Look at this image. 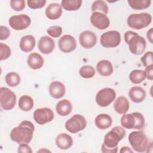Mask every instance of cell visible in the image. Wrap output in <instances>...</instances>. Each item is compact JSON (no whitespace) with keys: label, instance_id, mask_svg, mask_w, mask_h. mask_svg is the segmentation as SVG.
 <instances>
[{"label":"cell","instance_id":"obj_1","mask_svg":"<svg viewBox=\"0 0 153 153\" xmlns=\"http://www.w3.org/2000/svg\"><path fill=\"white\" fill-rule=\"evenodd\" d=\"M126 134V130L120 126L113 127L104 137L103 143L102 145V152L103 153H117L118 144Z\"/></svg>","mask_w":153,"mask_h":153},{"label":"cell","instance_id":"obj_2","mask_svg":"<svg viewBox=\"0 0 153 153\" xmlns=\"http://www.w3.org/2000/svg\"><path fill=\"white\" fill-rule=\"evenodd\" d=\"M35 127L33 123L29 121H23L20 124L13 128L10 132L11 139L18 143H29L33 137Z\"/></svg>","mask_w":153,"mask_h":153},{"label":"cell","instance_id":"obj_3","mask_svg":"<svg viewBox=\"0 0 153 153\" xmlns=\"http://www.w3.org/2000/svg\"><path fill=\"white\" fill-rule=\"evenodd\" d=\"M124 40L128 44L130 52L136 55L142 54L146 48V41L136 32L128 30L124 33Z\"/></svg>","mask_w":153,"mask_h":153},{"label":"cell","instance_id":"obj_4","mask_svg":"<svg viewBox=\"0 0 153 153\" xmlns=\"http://www.w3.org/2000/svg\"><path fill=\"white\" fill-rule=\"evenodd\" d=\"M121 124L127 129L141 130L145 127V118L139 112H134L131 114H124L121 118Z\"/></svg>","mask_w":153,"mask_h":153},{"label":"cell","instance_id":"obj_5","mask_svg":"<svg viewBox=\"0 0 153 153\" xmlns=\"http://www.w3.org/2000/svg\"><path fill=\"white\" fill-rule=\"evenodd\" d=\"M152 22V16L147 13L130 14L127 20V25L134 29L139 30L149 26Z\"/></svg>","mask_w":153,"mask_h":153},{"label":"cell","instance_id":"obj_6","mask_svg":"<svg viewBox=\"0 0 153 153\" xmlns=\"http://www.w3.org/2000/svg\"><path fill=\"white\" fill-rule=\"evenodd\" d=\"M128 142L132 148L137 152H143L148 146V140L142 131H134L128 135Z\"/></svg>","mask_w":153,"mask_h":153},{"label":"cell","instance_id":"obj_7","mask_svg":"<svg viewBox=\"0 0 153 153\" xmlns=\"http://www.w3.org/2000/svg\"><path fill=\"white\" fill-rule=\"evenodd\" d=\"M16 103L15 93L7 87L0 88V104L1 108L6 111L12 109Z\"/></svg>","mask_w":153,"mask_h":153},{"label":"cell","instance_id":"obj_8","mask_svg":"<svg viewBox=\"0 0 153 153\" xmlns=\"http://www.w3.org/2000/svg\"><path fill=\"white\" fill-rule=\"evenodd\" d=\"M87 126L85 118L81 115L76 114L68 119L65 123L66 129L72 133H76L84 130Z\"/></svg>","mask_w":153,"mask_h":153},{"label":"cell","instance_id":"obj_9","mask_svg":"<svg viewBox=\"0 0 153 153\" xmlns=\"http://www.w3.org/2000/svg\"><path fill=\"white\" fill-rule=\"evenodd\" d=\"M116 93L111 88L106 87L99 90L96 96V102L101 107L109 106L115 99Z\"/></svg>","mask_w":153,"mask_h":153},{"label":"cell","instance_id":"obj_10","mask_svg":"<svg viewBox=\"0 0 153 153\" xmlns=\"http://www.w3.org/2000/svg\"><path fill=\"white\" fill-rule=\"evenodd\" d=\"M100 42L105 48L116 47L121 42L120 33L117 30H110L105 32L100 36Z\"/></svg>","mask_w":153,"mask_h":153},{"label":"cell","instance_id":"obj_11","mask_svg":"<svg viewBox=\"0 0 153 153\" xmlns=\"http://www.w3.org/2000/svg\"><path fill=\"white\" fill-rule=\"evenodd\" d=\"M8 22L12 29L16 30H21L26 29L30 26L31 20L27 15L19 14L11 16Z\"/></svg>","mask_w":153,"mask_h":153},{"label":"cell","instance_id":"obj_12","mask_svg":"<svg viewBox=\"0 0 153 153\" xmlns=\"http://www.w3.org/2000/svg\"><path fill=\"white\" fill-rule=\"evenodd\" d=\"M54 118L53 111L49 108H42L36 109L33 112V119L39 125L51 121Z\"/></svg>","mask_w":153,"mask_h":153},{"label":"cell","instance_id":"obj_13","mask_svg":"<svg viewBox=\"0 0 153 153\" xmlns=\"http://www.w3.org/2000/svg\"><path fill=\"white\" fill-rule=\"evenodd\" d=\"M90 22L93 26L100 30L108 28L110 25L108 17L100 12H94L90 17Z\"/></svg>","mask_w":153,"mask_h":153},{"label":"cell","instance_id":"obj_14","mask_svg":"<svg viewBox=\"0 0 153 153\" xmlns=\"http://www.w3.org/2000/svg\"><path fill=\"white\" fill-rule=\"evenodd\" d=\"M59 48L61 51L68 53L74 51L76 47V42L74 36L65 35L61 37L58 42Z\"/></svg>","mask_w":153,"mask_h":153},{"label":"cell","instance_id":"obj_15","mask_svg":"<svg viewBox=\"0 0 153 153\" xmlns=\"http://www.w3.org/2000/svg\"><path fill=\"white\" fill-rule=\"evenodd\" d=\"M79 41L81 45L84 48H93L97 43L96 34L90 30H84L79 36Z\"/></svg>","mask_w":153,"mask_h":153},{"label":"cell","instance_id":"obj_16","mask_svg":"<svg viewBox=\"0 0 153 153\" xmlns=\"http://www.w3.org/2000/svg\"><path fill=\"white\" fill-rule=\"evenodd\" d=\"M38 48L44 54H50L55 48V42L53 38L49 36H42L38 41Z\"/></svg>","mask_w":153,"mask_h":153},{"label":"cell","instance_id":"obj_17","mask_svg":"<svg viewBox=\"0 0 153 153\" xmlns=\"http://www.w3.org/2000/svg\"><path fill=\"white\" fill-rule=\"evenodd\" d=\"M49 93L50 96L54 99H60L64 96L66 92L65 85L58 81H54L49 85Z\"/></svg>","mask_w":153,"mask_h":153},{"label":"cell","instance_id":"obj_18","mask_svg":"<svg viewBox=\"0 0 153 153\" xmlns=\"http://www.w3.org/2000/svg\"><path fill=\"white\" fill-rule=\"evenodd\" d=\"M62 14V6L58 3H51L45 9L46 17L50 20H56Z\"/></svg>","mask_w":153,"mask_h":153},{"label":"cell","instance_id":"obj_19","mask_svg":"<svg viewBox=\"0 0 153 153\" xmlns=\"http://www.w3.org/2000/svg\"><path fill=\"white\" fill-rule=\"evenodd\" d=\"M56 144L60 149H68L73 144L72 137L66 133H60L56 138Z\"/></svg>","mask_w":153,"mask_h":153},{"label":"cell","instance_id":"obj_20","mask_svg":"<svg viewBox=\"0 0 153 153\" xmlns=\"http://www.w3.org/2000/svg\"><path fill=\"white\" fill-rule=\"evenodd\" d=\"M128 96L133 102L140 103L145 99L146 92L143 88L139 86H134L129 90Z\"/></svg>","mask_w":153,"mask_h":153},{"label":"cell","instance_id":"obj_21","mask_svg":"<svg viewBox=\"0 0 153 153\" xmlns=\"http://www.w3.org/2000/svg\"><path fill=\"white\" fill-rule=\"evenodd\" d=\"M36 41L33 36L27 35L23 36L19 43V46L22 51L24 52H30L35 47Z\"/></svg>","mask_w":153,"mask_h":153},{"label":"cell","instance_id":"obj_22","mask_svg":"<svg viewBox=\"0 0 153 153\" xmlns=\"http://www.w3.org/2000/svg\"><path fill=\"white\" fill-rule=\"evenodd\" d=\"M98 73L103 76H108L113 73V66L111 62L108 60H102L96 65Z\"/></svg>","mask_w":153,"mask_h":153},{"label":"cell","instance_id":"obj_23","mask_svg":"<svg viewBox=\"0 0 153 153\" xmlns=\"http://www.w3.org/2000/svg\"><path fill=\"white\" fill-rule=\"evenodd\" d=\"M94 123L97 128L101 130H105L111 126L112 119L108 114H100L96 117Z\"/></svg>","mask_w":153,"mask_h":153},{"label":"cell","instance_id":"obj_24","mask_svg":"<svg viewBox=\"0 0 153 153\" xmlns=\"http://www.w3.org/2000/svg\"><path fill=\"white\" fill-rule=\"evenodd\" d=\"M27 63L30 68L35 70L38 69L43 66L44 59L38 53H32L28 56Z\"/></svg>","mask_w":153,"mask_h":153},{"label":"cell","instance_id":"obj_25","mask_svg":"<svg viewBox=\"0 0 153 153\" xmlns=\"http://www.w3.org/2000/svg\"><path fill=\"white\" fill-rule=\"evenodd\" d=\"M115 111L120 114H124L127 112L130 108V103L126 97L119 96L114 103Z\"/></svg>","mask_w":153,"mask_h":153},{"label":"cell","instance_id":"obj_26","mask_svg":"<svg viewBox=\"0 0 153 153\" xmlns=\"http://www.w3.org/2000/svg\"><path fill=\"white\" fill-rule=\"evenodd\" d=\"M72 109L71 102L68 99H63L60 100L56 105V110L57 113L60 116H67Z\"/></svg>","mask_w":153,"mask_h":153},{"label":"cell","instance_id":"obj_27","mask_svg":"<svg viewBox=\"0 0 153 153\" xmlns=\"http://www.w3.org/2000/svg\"><path fill=\"white\" fill-rule=\"evenodd\" d=\"M33 105L34 102L33 99L28 95H23L19 99V107L23 111H29L31 110Z\"/></svg>","mask_w":153,"mask_h":153},{"label":"cell","instance_id":"obj_28","mask_svg":"<svg viewBox=\"0 0 153 153\" xmlns=\"http://www.w3.org/2000/svg\"><path fill=\"white\" fill-rule=\"evenodd\" d=\"M81 0H63L61 2V6L66 11H76L81 6Z\"/></svg>","mask_w":153,"mask_h":153},{"label":"cell","instance_id":"obj_29","mask_svg":"<svg viewBox=\"0 0 153 153\" xmlns=\"http://www.w3.org/2000/svg\"><path fill=\"white\" fill-rule=\"evenodd\" d=\"M129 6L134 10H141L148 8L151 4L150 0H128Z\"/></svg>","mask_w":153,"mask_h":153},{"label":"cell","instance_id":"obj_30","mask_svg":"<svg viewBox=\"0 0 153 153\" xmlns=\"http://www.w3.org/2000/svg\"><path fill=\"white\" fill-rule=\"evenodd\" d=\"M146 78L144 71L134 69L132 71L129 75V79L133 84H140Z\"/></svg>","mask_w":153,"mask_h":153},{"label":"cell","instance_id":"obj_31","mask_svg":"<svg viewBox=\"0 0 153 153\" xmlns=\"http://www.w3.org/2000/svg\"><path fill=\"white\" fill-rule=\"evenodd\" d=\"M108 6L107 4L101 0L95 1L93 2L91 5V11L94 12H100L105 14H107L108 13Z\"/></svg>","mask_w":153,"mask_h":153},{"label":"cell","instance_id":"obj_32","mask_svg":"<svg viewBox=\"0 0 153 153\" xmlns=\"http://www.w3.org/2000/svg\"><path fill=\"white\" fill-rule=\"evenodd\" d=\"M5 80L7 84L11 87H16L20 82V76L16 72H9L8 73L5 77Z\"/></svg>","mask_w":153,"mask_h":153},{"label":"cell","instance_id":"obj_33","mask_svg":"<svg viewBox=\"0 0 153 153\" xmlns=\"http://www.w3.org/2000/svg\"><path fill=\"white\" fill-rule=\"evenodd\" d=\"M79 74L82 78L89 79L93 77L95 75V69L91 66L84 65L79 69Z\"/></svg>","mask_w":153,"mask_h":153},{"label":"cell","instance_id":"obj_34","mask_svg":"<svg viewBox=\"0 0 153 153\" xmlns=\"http://www.w3.org/2000/svg\"><path fill=\"white\" fill-rule=\"evenodd\" d=\"M11 54L10 47L4 43H0V60H4L7 59Z\"/></svg>","mask_w":153,"mask_h":153},{"label":"cell","instance_id":"obj_35","mask_svg":"<svg viewBox=\"0 0 153 153\" xmlns=\"http://www.w3.org/2000/svg\"><path fill=\"white\" fill-rule=\"evenodd\" d=\"M48 34L53 37V38H57L59 37L62 33V28L60 26L55 25L50 27L47 30Z\"/></svg>","mask_w":153,"mask_h":153},{"label":"cell","instance_id":"obj_36","mask_svg":"<svg viewBox=\"0 0 153 153\" xmlns=\"http://www.w3.org/2000/svg\"><path fill=\"white\" fill-rule=\"evenodd\" d=\"M11 7L16 11H22L25 8V0H11L10 1Z\"/></svg>","mask_w":153,"mask_h":153},{"label":"cell","instance_id":"obj_37","mask_svg":"<svg viewBox=\"0 0 153 153\" xmlns=\"http://www.w3.org/2000/svg\"><path fill=\"white\" fill-rule=\"evenodd\" d=\"M27 5L32 9H38L43 7L45 4V0H28L27 1Z\"/></svg>","mask_w":153,"mask_h":153},{"label":"cell","instance_id":"obj_38","mask_svg":"<svg viewBox=\"0 0 153 153\" xmlns=\"http://www.w3.org/2000/svg\"><path fill=\"white\" fill-rule=\"evenodd\" d=\"M140 60L145 67L152 65V51H148L145 53L141 57Z\"/></svg>","mask_w":153,"mask_h":153},{"label":"cell","instance_id":"obj_39","mask_svg":"<svg viewBox=\"0 0 153 153\" xmlns=\"http://www.w3.org/2000/svg\"><path fill=\"white\" fill-rule=\"evenodd\" d=\"M10 35V31L9 29L4 26H0V39L1 40H5Z\"/></svg>","mask_w":153,"mask_h":153},{"label":"cell","instance_id":"obj_40","mask_svg":"<svg viewBox=\"0 0 153 153\" xmlns=\"http://www.w3.org/2000/svg\"><path fill=\"white\" fill-rule=\"evenodd\" d=\"M18 152H26V153H32V150L31 148L27 143H22L20 144L18 150Z\"/></svg>","mask_w":153,"mask_h":153},{"label":"cell","instance_id":"obj_41","mask_svg":"<svg viewBox=\"0 0 153 153\" xmlns=\"http://www.w3.org/2000/svg\"><path fill=\"white\" fill-rule=\"evenodd\" d=\"M146 78L149 80H152L153 79V65H151L146 67L145 70L144 71Z\"/></svg>","mask_w":153,"mask_h":153},{"label":"cell","instance_id":"obj_42","mask_svg":"<svg viewBox=\"0 0 153 153\" xmlns=\"http://www.w3.org/2000/svg\"><path fill=\"white\" fill-rule=\"evenodd\" d=\"M152 34H153V31H152V28H151L149 30H148L147 33H146V36L148 39L149 41L151 43H152Z\"/></svg>","mask_w":153,"mask_h":153},{"label":"cell","instance_id":"obj_43","mask_svg":"<svg viewBox=\"0 0 153 153\" xmlns=\"http://www.w3.org/2000/svg\"><path fill=\"white\" fill-rule=\"evenodd\" d=\"M120 152L121 153H126V152L132 153L133 151L129 147H128V146H123V147H121Z\"/></svg>","mask_w":153,"mask_h":153}]
</instances>
